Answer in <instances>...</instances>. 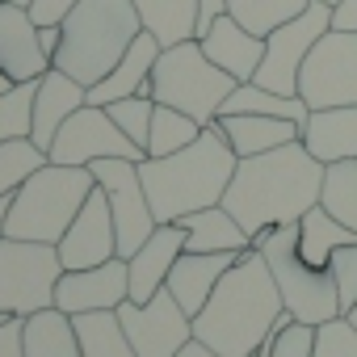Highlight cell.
<instances>
[{"mask_svg":"<svg viewBox=\"0 0 357 357\" xmlns=\"http://www.w3.org/2000/svg\"><path fill=\"white\" fill-rule=\"evenodd\" d=\"M324 194V164L307 151L303 139L248 155L236 164V176L223 194V206L236 215V223L252 236V248L265 231L298 223L311 206H319Z\"/></svg>","mask_w":357,"mask_h":357,"instance_id":"cell-1","label":"cell"},{"mask_svg":"<svg viewBox=\"0 0 357 357\" xmlns=\"http://www.w3.org/2000/svg\"><path fill=\"white\" fill-rule=\"evenodd\" d=\"M286 311L282 290L257 248H248L215 286L206 307L194 315V340L219 357H252Z\"/></svg>","mask_w":357,"mask_h":357,"instance_id":"cell-2","label":"cell"},{"mask_svg":"<svg viewBox=\"0 0 357 357\" xmlns=\"http://www.w3.org/2000/svg\"><path fill=\"white\" fill-rule=\"evenodd\" d=\"M236 164L240 155L223 139L219 122L202 126V135L181 151L139 160V181L147 190L155 223H181L194 211L219 206L236 176Z\"/></svg>","mask_w":357,"mask_h":357,"instance_id":"cell-3","label":"cell"},{"mask_svg":"<svg viewBox=\"0 0 357 357\" xmlns=\"http://www.w3.org/2000/svg\"><path fill=\"white\" fill-rule=\"evenodd\" d=\"M59 30L63 43L55 51V68L93 89L130 51V43L143 34V22L130 0H80L59 22Z\"/></svg>","mask_w":357,"mask_h":357,"instance_id":"cell-4","label":"cell"},{"mask_svg":"<svg viewBox=\"0 0 357 357\" xmlns=\"http://www.w3.org/2000/svg\"><path fill=\"white\" fill-rule=\"evenodd\" d=\"M93 190H97L93 168H80V164H47V168H38L13 194L5 240L59 244Z\"/></svg>","mask_w":357,"mask_h":357,"instance_id":"cell-5","label":"cell"},{"mask_svg":"<svg viewBox=\"0 0 357 357\" xmlns=\"http://www.w3.org/2000/svg\"><path fill=\"white\" fill-rule=\"evenodd\" d=\"M240 80L227 76L219 63L206 59L198 38H185L176 47H164L155 68H151V97L155 105H172L190 118H198L202 126H211L223 109V101L231 97Z\"/></svg>","mask_w":357,"mask_h":357,"instance_id":"cell-6","label":"cell"},{"mask_svg":"<svg viewBox=\"0 0 357 357\" xmlns=\"http://www.w3.org/2000/svg\"><path fill=\"white\" fill-rule=\"evenodd\" d=\"M257 252L265 257L278 290H282V303L294 319L303 324H328V319H340V294H336V282L328 269H315L303 261L298 252V223H286V227H273L257 240Z\"/></svg>","mask_w":357,"mask_h":357,"instance_id":"cell-7","label":"cell"},{"mask_svg":"<svg viewBox=\"0 0 357 357\" xmlns=\"http://www.w3.org/2000/svg\"><path fill=\"white\" fill-rule=\"evenodd\" d=\"M63 261L55 244H30V240H0V311L5 315H38L55 307Z\"/></svg>","mask_w":357,"mask_h":357,"instance_id":"cell-8","label":"cell"},{"mask_svg":"<svg viewBox=\"0 0 357 357\" xmlns=\"http://www.w3.org/2000/svg\"><path fill=\"white\" fill-rule=\"evenodd\" d=\"M332 30V5H324V0H311V5L278 26L269 38H265V59L257 68V84L282 93V97H298V72L311 55V47Z\"/></svg>","mask_w":357,"mask_h":357,"instance_id":"cell-9","label":"cell"},{"mask_svg":"<svg viewBox=\"0 0 357 357\" xmlns=\"http://www.w3.org/2000/svg\"><path fill=\"white\" fill-rule=\"evenodd\" d=\"M298 97L307 109H332V105H357V34L328 30L303 72H298Z\"/></svg>","mask_w":357,"mask_h":357,"instance_id":"cell-10","label":"cell"},{"mask_svg":"<svg viewBox=\"0 0 357 357\" xmlns=\"http://www.w3.org/2000/svg\"><path fill=\"white\" fill-rule=\"evenodd\" d=\"M47 155H51V164H80V168H89L97 160H135V164L147 160V151L122 135V126L109 118L105 105H80L59 126Z\"/></svg>","mask_w":357,"mask_h":357,"instance_id":"cell-11","label":"cell"},{"mask_svg":"<svg viewBox=\"0 0 357 357\" xmlns=\"http://www.w3.org/2000/svg\"><path fill=\"white\" fill-rule=\"evenodd\" d=\"M97 185L105 190L109 198V215H114V231H118V257H135L139 244L160 227L155 215H151V202H147V190L139 181V164L135 160H97L89 164Z\"/></svg>","mask_w":357,"mask_h":357,"instance_id":"cell-12","label":"cell"},{"mask_svg":"<svg viewBox=\"0 0 357 357\" xmlns=\"http://www.w3.org/2000/svg\"><path fill=\"white\" fill-rule=\"evenodd\" d=\"M114 315H118V324H122V332L139 357H176L194 340V319L185 315V307L168 290H160L147 303L126 298Z\"/></svg>","mask_w":357,"mask_h":357,"instance_id":"cell-13","label":"cell"},{"mask_svg":"<svg viewBox=\"0 0 357 357\" xmlns=\"http://www.w3.org/2000/svg\"><path fill=\"white\" fill-rule=\"evenodd\" d=\"M130 298V273L126 261L114 257L93 269H63L55 286V307L63 315H93V311H118Z\"/></svg>","mask_w":357,"mask_h":357,"instance_id":"cell-14","label":"cell"},{"mask_svg":"<svg viewBox=\"0 0 357 357\" xmlns=\"http://www.w3.org/2000/svg\"><path fill=\"white\" fill-rule=\"evenodd\" d=\"M63 269H93L118 257V231H114V215H109V198L97 185L89 194V202L80 206V215L72 219V227L63 231V240L55 244Z\"/></svg>","mask_w":357,"mask_h":357,"instance_id":"cell-15","label":"cell"},{"mask_svg":"<svg viewBox=\"0 0 357 357\" xmlns=\"http://www.w3.org/2000/svg\"><path fill=\"white\" fill-rule=\"evenodd\" d=\"M55 63L38 43V22L17 0H0V72L13 84L47 76Z\"/></svg>","mask_w":357,"mask_h":357,"instance_id":"cell-16","label":"cell"},{"mask_svg":"<svg viewBox=\"0 0 357 357\" xmlns=\"http://www.w3.org/2000/svg\"><path fill=\"white\" fill-rule=\"evenodd\" d=\"M185 252V227L181 223H160L135 257H126V273H130V303H147L168 286V273L176 265V257Z\"/></svg>","mask_w":357,"mask_h":357,"instance_id":"cell-17","label":"cell"},{"mask_svg":"<svg viewBox=\"0 0 357 357\" xmlns=\"http://www.w3.org/2000/svg\"><path fill=\"white\" fill-rule=\"evenodd\" d=\"M160 51H164V47L155 43V34L143 30V34L130 43V51L109 68V76L89 89V105H114V101H122V97H151V68H155ZM151 101H155V97H151Z\"/></svg>","mask_w":357,"mask_h":357,"instance_id":"cell-18","label":"cell"},{"mask_svg":"<svg viewBox=\"0 0 357 357\" xmlns=\"http://www.w3.org/2000/svg\"><path fill=\"white\" fill-rule=\"evenodd\" d=\"M244 252H181L176 257V265H172V273H168V294L185 307V315L194 319L202 307H206V298L215 294V286L223 282V273L240 261Z\"/></svg>","mask_w":357,"mask_h":357,"instance_id":"cell-19","label":"cell"},{"mask_svg":"<svg viewBox=\"0 0 357 357\" xmlns=\"http://www.w3.org/2000/svg\"><path fill=\"white\" fill-rule=\"evenodd\" d=\"M80 105H89V89H84L80 80H72L68 72L51 68L47 76H38V93H34V130H30V139H34L43 151H51L59 126H63Z\"/></svg>","mask_w":357,"mask_h":357,"instance_id":"cell-20","label":"cell"},{"mask_svg":"<svg viewBox=\"0 0 357 357\" xmlns=\"http://www.w3.org/2000/svg\"><path fill=\"white\" fill-rule=\"evenodd\" d=\"M198 43H202V51H206V59L219 63V68H223L227 76H236L240 84H244V80H257V68H261V59H265V38L248 34L231 13L219 17L215 30H211L206 38H198Z\"/></svg>","mask_w":357,"mask_h":357,"instance_id":"cell-21","label":"cell"},{"mask_svg":"<svg viewBox=\"0 0 357 357\" xmlns=\"http://www.w3.org/2000/svg\"><path fill=\"white\" fill-rule=\"evenodd\" d=\"M303 143L319 164L357 160V105L311 109L307 126H303Z\"/></svg>","mask_w":357,"mask_h":357,"instance_id":"cell-22","label":"cell"},{"mask_svg":"<svg viewBox=\"0 0 357 357\" xmlns=\"http://www.w3.org/2000/svg\"><path fill=\"white\" fill-rule=\"evenodd\" d=\"M215 122H219L223 139L231 143V151H236L240 160L303 139V126L290 122V118H265V114H219Z\"/></svg>","mask_w":357,"mask_h":357,"instance_id":"cell-23","label":"cell"},{"mask_svg":"<svg viewBox=\"0 0 357 357\" xmlns=\"http://www.w3.org/2000/svg\"><path fill=\"white\" fill-rule=\"evenodd\" d=\"M181 227H185V252H248L252 248V236L236 223V215L223 202L185 215Z\"/></svg>","mask_w":357,"mask_h":357,"instance_id":"cell-24","label":"cell"},{"mask_svg":"<svg viewBox=\"0 0 357 357\" xmlns=\"http://www.w3.org/2000/svg\"><path fill=\"white\" fill-rule=\"evenodd\" d=\"M147 34H155L160 47H176L194 38L198 22V0H130Z\"/></svg>","mask_w":357,"mask_h":357,"instance_id":"cell-25","label":"cell"},{"mask_svg":"<svg viewBox=\"0 0 357 357\" xmlns=\"http://www.w3.org/2000/svg\"><path fill=\"white\" fill-rule=\"evenodd\" d=\"M26 357H84L72 315L47 307L26 319Z\"/></svg>","mask_w":357,"mask_h":357,"instance_id":"cell-26","label":"cell"},{"mask_svg":"<svg viewBox=\"0 0 357 357\" xmlns=\"http://www.w3.org/2000/svg\"><path fill=\"white\" fill-rule=\"evenodd\" d=\"M344 244H357V231H349L340 219H332L324 206H311L303 219H298V252L307 265L315 269H328L332 252L344 248Z\"/></svg>","mask_w":357,"mask_h":357,"instance_id":"cell-27","label":"cell"},{"mask_svg":"<svg viewBox=\"0 0 357 357\" xmlns=\"http://www.w3.org/2000/svg\"><path fill=\"white\" fill-rule=\"evenodd\" d=\"M76 324V336H80V349L84 357H139L118 324L114 311H93V315H72Z\"/></svg>","mask_w":357,"mask_h":357,"instance_id":"cell-28","label":"cell"},{"mask_svg":"<svg viewBox=\"0 0 357 357\" xmlns=\"http://www.w3.org/2000/svg\"><path fill=\"white\" fill-rule=\"evenodd\" d=\"M311 0H227V13L257 38H269L278 26L294 22Z\"/></svg>","mask_w":357,"mask_h":357,"instance_id":"cell-29","label":"cell"},{"mask_svg":"<svg viewBox=\"0 0 357 357\" xmlns=\"http://www.w3.org/2000/svg\"><path fill=\"white\" fill-rule=\"evenodd\" d=\"M319 206L340 219L349 231H357V160H340V164H324V194Z\"/></svg>","mask_w":357,"mask_h":357,"instance_id":"cell-30","label":"cell"},{"mask_svg":"<svg viewBox=\"0 0 357 357\" xmlns=\"http://www.w3.org/2000/svg\"><path fill=\"white\" fill-rule=\"evenodd\" d=\"M51 155L26 135V139H5L0 143V194H17L38 168H47Z\"/></svg>","mask_w":357,"mask_h":357,"instance_id":"cell-31","label":"cell"},{"mask_svg":"<svg viewBox=\"0 0 357 357\" xmlns=\"http://www.w3.org/2000/svg\"><path fill=\"white\" fill-rule=\"evenodd\" d=\"M198 135H202V122H198V118L172 109V105H155V114H151V135H147V155H172V151L190 147Z\"/></svg>","mask_w":357,"mask_h":357,"instance_id":"cell-32","label":"cell"},{"mask_svg":"<svg viewBox=\"0 0 357 357\" xmlns=\"http://www.w3.org/2000/svg\"><path fill=\"white\" fill-rule=\"evenodd\" d=\"M34 93H38V80H26L0 93V143L26 139L34 130Z\"/></svg>","mask_w":357,"mask_h":357,"instance_id":"cell-33","label":"cell"},{"mask_svg":"<svg viewBox=\"0 0 357 357\" xmlns=\"http://www.w3.org/2000/svg\"><path fill=\"white\" fill-rule=\"evenodd\" d=\"M315 332H319L315 324H303L290 311H282L278 324H273V332H269V340H273L269 357H311L315 353Z\"/></svg>","mask_w":357,"mask_h":357,"instance_id":"cell-34","label":"cell"},{"mask_svg":"<svg viewBox=\"0 0 357 357\" xmlns=\"http://www.w3.org/2000/svg\"><path fill=\"white\" fill-rule=\"evenodd\" d=\"M105 109H109V118L122 126V135H126L135 147L147 151V135H151L155 101H151V97H122V101H114V105H105Z\"/></svg>","mask_w":357,"mask_h":357,"instance_id":"cell-35","label":"cell"},{"mask_svg":"<svg viewBox=\"0 0 357 357\" xmlns=\"http://www.w3.org/2000/svg\"><path fill=\"white\" fill-rule=\"evenodd\" d=\"M311 357H357V328H353L344 315L319 324V332H315V353H311Z\"/></svg>","mask_w":357,"mask_h":357,"instance_id":"cell-36","label":"cell"},{"mask_svg":"<svg viewBox=\"0 0 357 357\" xmlns=\"http://www.w3.org/2000/svg\"><path fill=\"white\" fill-rule=\"evenodd\" d=\"M328 273L336 282V294H340V311L349 315V307L357 303V244H344L332 252L328 261Z\"/></svg>","mask_w":357,"mask_h":357,"instance_id":"cell-37","label":"cell"},{"mask_svg":"<svg viewBox=\"0 0 357 357\" xmlns=\"http://www.w3.org/2000/svg\"><path fill=\"white\" fill-rule=\"evenodd\" d=\"M76 5H80V0H30V17L38 26H59Z\"/></svg>","mask_w":357,"mask_h":357,"instance_id":"cell-38","label":"cell"},{"mask_svg":"<svg viewBox=\"0 0 357 357\" xmlns=\"http://www.w3.org/2000/svg\"><path fill=\"white\" fill-rule=\"evenodd\" d=\"M0 357H26V319L13 315L0 328Z\"/></svg>","mask_w":357,"mask_h":357,"instance_id":"cell-39","label":"cell"},{"mask_svg":"<svg viewBox=\"0 0 357 357\" xmlns=\"http://www.w3.org/2000/svg\"><path fill=\"white\" fill-rule=\"evenodd\" d=\"M227 17V0H198V22H194V38H206L215 30V22Z\"/></svg>","mask_w":357,"mask_h":357,"instance_id":"cell-40","label":"cell"},{"mask_svg":"<svg viewBox=\"0 0 357 357\" xmlns=\"http://www.w3.org/2000/svg\"><path fill=\"white\" fill-rule=\"evenodd\" d=\"M332 30L357 34V0H336L332 5Z\"/></svg>","mask_w":357,"mask_h":357,"instance_id":"cell-41","label":"cell"},{"mask_svg":"<svg viewBox=\"0 0 357 357\" xmlns=\"http://www.w3.org/2000/svg\"><path fill=\"white\" fill-rule=\"evenodd\" d=\"M38 43H43V51H47L51 63H55V51H59V43H63V30H59V26H38Z\"/></svg>","mask_w":357,"mask_h":357,"instance_id":"cell-42","label":"cell"},{"mask_svg":"<svg viewBox=\"0 0 357 357\" xmlns=\"http://www.w3.org/2000/svg\"><path fill=\"white\" fill-rule=\"evenodd\" d=\"M176 357H219V353H215V349H206L202 340H190V344H185L181 353H176Z\"/></svg>","mask_w":357,"mask_h":357,"instance_id":"cell-43","label":"cell"},{"mask_svg":"<svg viewBox=\"0 0 357 357\" xmlns=\"http://www.w3.org/2000/svg\"><path fill=\"white\" fill-rule=\"evenodd\" d=\"M9 206H13V194H0V240L9 231Z\"/></svg>","mask_w":357,"mask_h":357,"instance_id":"cell-44","label":"cell"},{"mask_svg":"<svg viewBox=\"0 0 357 357\" xmlns=\"http://www.w3.org/2000/svg\"><path fill=\"white\" fill-rule=\"evenodd\" d=\"M269 353H273V340H269V336H265V344H261V349H257V353H252V357H269Z\"/></svg>","mask_w":357,"mask_h":357,"instance_id":"cell-45","label":"cell"},{"mask_svg":"<svg viewBox=\"0 0 357 357\" xmlns=\"http://www.w3.org/2000/svg\"><path fill=\"white\" fill-rule=\"evenodd\" d=\"M344 319H349V324H353V328H357V303H353V307H349V315H344Z\"/></svg>","mask_w":357,"mask_h":357,"instance_id":"cell-46","label":"cell"},{"mask_svg":"<svg viewBox=\"0 0 357 357\" xmlns=\"http://www.w3.org/2000/svg\"><path fill=\"white\" fill-rule=\"evenodd\" d=\"M9 319H13V315H5V311H0V328H5V324H9Z\"/></svg>","mask_w":357,"mask_h":357,"instance_id":"cell-47","label":"cell"},{"mask_svg":"<svg viewBox=\"0 0 357 357\" xmlns=\"http://www.w3.org/2000/svg\"><path fill=\"white\" fill-rule=\"evenodd\" d=\"M17 5H26V9H30V0H17Z\"/></svg>","mask_w":357,"mask_h":357,"instance_id":"cell-48","label":"cell"},{"mask_svg":"<svg viewBox=\"0 0 357 357\" xmlns=\"http://www.w3.org/2000/svg\"><path fill=\"white\" fill-rule=\"evenodd\" d=\"M324 5H336V0H324Z\"/></svg>","mask_w":357,"mask_h":357,"instance_id":"cell-49","label":"cell"}]
</instances>
